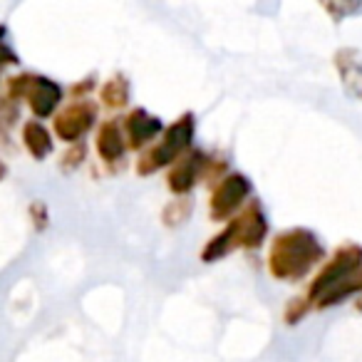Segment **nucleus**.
<instances>
[{"label":"nucleus","mask_w":362,"mask_h":362,"mask_svg":"<svg viewBox=\"0 0 362 362\" xmlns=\"http://www.w3.org/2000/svg\"><path fill=\"white\" fill-rule=\"evenodd\" d=\"M82 159H85V144H77V146H72L70 151H67L65 156H62V169L65 171H72L75 166H80L82 164Z\"/></svg>","instance_id":"dca6fc26"},{"label":"nucleus","mask_w":362,"mask_h":362,"mask_svg":"<svg viewBox=\"0 0 362 362\" xmlns=\"http://www.w3.org/2000/svg\"><path fill=\"white\" fill-rule=\"evenodd\" d=\"M95 119H97V107L87 100H80V102H72L70 107H65L55 117L52 124H55V134L62 141H77L95 124Z\"/></svg>","instance_id":"39448f33"},{"label":"nucleus","mask_w":362,"mask_h":362,"mask_svg":"<svg viewBox=\"0 0 362 362\" xmlns=\"http://www.w3.org/2000/svg\"><path fill=\"white\" fill-rule=\"evenodd\" d=\"M189 214H192V202L189 199H176L164 209V223L166 226H179V223L187 221Z\"/></svg>","instance_id":"4468645a"},{"label":"nucleus","mask_w":362,"mask_h":362,"mask_svg":"<svg viewBox=\"0 0 362 362\" xmlns=\"http://www.w3.org/2000/svg\"><path fill=\"white\" fill-rule=\"evenodd\" d=\"M268 223L263 216L261 206L256 202L248 204V209L236 218L233 223H228L218 236H214L211 241L204 246L202 251V261L204 263H214L221 261L226 253H231L233 248L243 246V248H258L266 238Z\"/></svg>","instance_id":"f03ea898"},{"label":"nucleus","mask_w":362,"mask_h":362,"mask_svg":"<svg viewBox=\"0 0 362 362\" xmlns=\"http://www.w3.org/2000/svg\"><path fill=\"white\" fill-rule=\"evenodd\" d=\"M194 129H197V119H194V115L187 112V115L181 117V119H176L174 124L164 132L161 144H156L154 149H149L139 161H136V171H139L141 176L154 174L156 169H161V166L179 159V156L184 154V149L192 144Z\"/></svg>","instance_id":"7ed1b4c3"},{"label":"nucleus","mask_w":362,"mask_h":362,"mask_svg":"<svg viewBox=\"0 0 362 362\" xmlns=\"http://www.w3.org/2000/svg\"><path fill=\"white\" fill-rule=\"evenodd\" d=\"M23 141H25V149L30 151L35 159H45L52 151V139L47 134V129L40 124V122H25L23 127Z\"/></svg>","instance_id":"9b49d317"},{"label":"nucleus","mask_w":362,"mask_h":362,"mask_svg":"<svg viewBox=\"0 0 362 362\" xmlns=\"http://www.w3.org/2000/svg\"><path fill=\"white\" fill-rule=\"evenodd\" d=\"M100 97L110 110H119L129 102V82L124 77H112L110 82H105Z\"/></svg>","instance_id":"f8f14e48"},{"label":"nucleus","mask_w":362,"mask_h":362,"mask_svg":"<svg viewBox=\"0 0 362 362\" xmlns=\"http://www.w3.org/2000/svg\"><path fill=\"white\" fill-rule=\"evenodd\" d=\"M161 129H164L161 119L151 117L146 110H132L129 117H127V134H129L132 149H141L144 144H149Z\"/></svg>","instance_id":"1a4fd4ad"},{"label":"nucleus","mask_w":362,"mask_h":362,"mask_svg":"<svg viewBox=\"0 0 362 362\" xmlns=\"http://www.w3.org/2000/svg\"><path fill=\"white\" fill-rule=\"evenodd\" d=\"M6 176H8V166L3 164V161H0V181L6 179Z\"/></svg>","instance_id":"aec40b11"},{"label":"nucleus","mask_w":362,"mask_h":362,"mask_svg":"<svg viewBox=\"0 0 362 362\" xmlns=\"http://www.w3.org/2000/svg\"><path fill=\"white\" fill-rule=\"evenodd\" d=\"M3 35H6V28L0 25V40H3ZM0 45H3V42H0Z\"/></svg>","instance_id":"412c9836"},{"label":"nucleus","mask_w":362,"mask_h":362,"mask_svg":"<svg viewBox=\"0 0 362 362\" xmlns=\"http://www.w3.org/2000/svg\"><path fill=\"white\" fill-rule=\"evenodd\" d=\"M340 67H342V82L347 85V90L352 95L362 97V62L340 60Z\"/></svg>","instance_id":"ddd939ff"},{"label":"nucleus","mask_w":362,"mask_h":362,"mask_svg":"<svg viewBox=\"0 0 362 362\" xmlns=\"http://www.w3.org/2000/svg\"><path fill=\"white\" fill-rule=\"evenodd\" d=\"M16 62H18L16 52H13L8 45H0V70H3L6 65H16Z\"/></svg>","instance_id":"a211bd4d"},{"label":"nucleus","mask_w":362,"mask_h":362,"mask_svg":"<svg viewBox=\"0 0 362 362\" xmlns=\"http://www.w3.org/2000/svg\"><path fill=\"white\" fill-rule=\"evenodd\" d=\"M92 90V80H87V82H82V85H75L72 87V95L77 97V100H80L82 95H85V92H90Z\"/></svg>","instance_id":"6ab92c4d"},{"label":"nucleus","mask_w":362,"mask_h":362,"mask_svg":"<svg viewBox=\"0 0 362 362\" xmlns=\"http://www.w3.org/2000/svg\"><path fill=\"white\" fill-rule=\"evenodd\" d=\"M248 194H251V181H248L243 174L223 176L221 184L214 189L211 218L214 221H226V218H231V214L246 202Z\"/></svg>","instance_id":"20e7f679"},{"label":"nucleus","mask_w":362,"mask_h":362,"mask_svg":"<svg viewBox=\"0 0 362 362\" xmlns=\"http://www.w3.org/2000/svg\"><path fill=\"white\" fill-rule=\"evenodd\" d=\"M28 100H30V110L37 119H45L55 112V107L62 100V87L57 82L47 80V77H33V85L28 90Z\"/></svg>","instance_id":"6e6552de"},{"label":"nucleus","mask_w":362,"mask_h":362,"mask_svg":"<svg viewBox=\"0 0 362 362\" xmlns=\"http://www.w3.org/2000/svg\"><path fill=\"white\" fill-rule=\"evenodd\" d=\"M206 154L204 151H192V154L176 159V164L171 166L169 176H166V184L174 194H189L197 187L199 176H202L204 166H206Z\"/></svg>","instance_id":"0eeeda50"},{"label":"nucleus","mask_w":362,"mask_h":362,"mask_svg":"<svg viewBox=\"0 0 362 362\" xmlns=\"http://www.w3.org/2000/svg\"><path fill=\"white\" fill-rule=\"evenodd\" d=\"M322 258V246L305 228H293L273 241L268 268L281 281H298Z\"/></svg>","instance_id":"f257e3e1"},{"label":"nucleus","mask_w":362,"mask_h":362,"mask_svg":"<svg viewBox=\"0 0 362 362\" xmlns=\"http://www.w3.org/2000/svg\"><path fill=\"white\" fill-rule=\"evenodd\" d=\"M18 117H21V110H18L16 102L0 97V134H6V132L16 124Z\"/></svg>","instance_id":"2eb2a0df"},{"label":"nucleus","mask_w":362,"mask_h":362,"mask_svg":"<svg viewBox=\"0 0 362 362\" xmlns=\"http://www.w3.org/2000/svg\"><path fill=\"white\" fill-rule=\"evenodd\" d=\"M97 154L107 164L122 159V154H124V139H122V129L117 122L110 119L100 127V132H97Z\"/></svg>","instance_id":"9d476101"},{"label":"nucleus","mask_w":362,"mask_h":362,"mask_svg":"<svg viewBox=\"0 0 362 362\" xmlns=\"http://www.w3.org/2000/svg\"><path fill=\"white\" fill-rule=\"evenodd\" d=\"M30 214H33V223H35L37 228H45V223H47L45 204H33V206H30Z\"/></svg>","instance_id":"f3484780"},{"label":"nucleus","mask_w":362,"mask_h":362,"mask_svg":"<svg viewBox=\"0 0 362 362\" xmlns=\"http://www.w3.org/2000/svg\"><path fill=\"white\" fill-rule=\"evenodd\" d=\"M360 261H362V251L357 246L342 248V251L337 253L335 261H332L330 266L320 273V278L313 283L310 296L317 298L320 293H332L335 288H340L347 278H352V273H355V268L360 266Z\"/></svg>","instance_id":"423d86ee"}]
</instances>
